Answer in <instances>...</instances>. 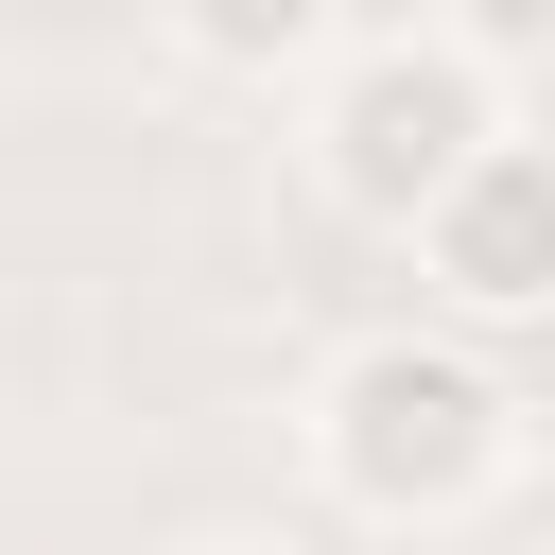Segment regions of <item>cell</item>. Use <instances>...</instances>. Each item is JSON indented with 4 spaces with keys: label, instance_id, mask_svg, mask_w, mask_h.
Returning a JSON list of instances; mask_svg holds the SVG:
<instances>
[{
    "label": "cell",
    "instance_id": "obj_1",
    "mask_svg": "<svg viewBox=\"0 0 555 555\" xmlns=\"http://www.w3.org/2000/svg\"><path fill=\"white\" fill-rule=\"evenodd\" d=\"M295 451H312V486H330L364 538H451V520H486L503 468H520V382L486 364V330L399 312V330H347V347L312 364Z\"/></svg>",
    "mask_w": 555,
    "mask_h": 555
},
{
    "label": "cell",
    "instance_id": "obj_2",
    "mask_svg": "<svg viewBox=\"0 0 555 555\" xmlns=\"http://www.w3.org/2000/svg\"><path fill=\"white\" fill-rule=\"evenodd\" d=\"M503 121H520V87L416 17V35H347V52H330V87L295 104V156H312V191H330L347 225L416 243V225H434V191H451Z\"/></svg>",
    "mask_w": 555,
    "mask_h": 555
},
{
    "label": "cell",
    "instance_id": "obj_3",
    "mask_svg": "<svg viewBox=\"0 0 555 555\" xmlns=\"http://www.w3.org/2000/svg\"><path fill=\"white\" fill-rule=\"evenodd\" d=\"M416 295L451 312V330H538L555 312V121H503L451 191H434V225H416Z\"/></svg>",
    "mask_w": 555,
    "mask_h": 555
},
{
    "label": "cell",
    "instance_id": "obj_4",
    "mask_svg": "<svg viewBox=\"0 0 555 555\" xmlns=\"http://www.w3.org/2000/svg\"><path fill=\"white\" fill-rule=\"evenodd\" d=\"M156 35H173L208 87H260V104L295 87V104H312L330 52H347V0H156Z\"/></svg>",
    "mask_w": 555,
    "mask_h": 555
},
{
    "label": "cell",
    "instance_id": "obj_5",
    "mask_svg": "<svg viewBox=\"0 0 555 555\" xmlns=\"http://www.w3.org/2000/svg\"><path fill=\"white\" fill-rule=\"evenodd\" d=\"M416 17H434L451 52H486L503 87H520V69H555V0H416Z\"/></svg>",
    "mask_w": 555,
    "mask_h": 555
},
{
    "label": "cell",
    "instance_id": "obj_6",
    "mask_svg": "<svg viewBox=\"0 0 555 555\" xmlns=\"http://www.w3.org/2000/svg\"><path fill=\"white\" fill-rule=\"evenodd\" d=\"M173 555H295V538H243V520H208V538H173Z\"/></svg>",
    "mask_w": 555,
    "mask_h": 555
}]
</instances>
